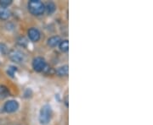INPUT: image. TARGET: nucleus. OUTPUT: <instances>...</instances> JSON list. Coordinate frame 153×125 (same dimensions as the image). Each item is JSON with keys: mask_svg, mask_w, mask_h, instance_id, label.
Masks as SVG:
<instances>
[{"mask_svg": "<svg viewBox=\"0 0 153 125\" xmlns=\"http://www.w3.org/2000/svg\"><path fill=\"white\" fill-rule=\"evenodd\" d=\"M17 70H18V69H17V68L16 66L11 65L8 68V69H7V74H8V75L10 76L11 78H14L16 73L17 72Z\"/></svg>", "mask_w": 153, "mask_h": 125, "instance_id": "ddd939ff", "label": "nucleus"}, {"mask_svg": "<svg viewBox=\"0 0 153 125\" xmlns=\"http://www.w3.org/2000/svg\"><path fill=\"white\" fill-rule=\"evenodd\" d=\"M47 64L44 58L42 57H37L33 60V69L36 72H43L46 69Z\"/></svg>", "mask_w": 153, "mask_h": 125, "instance_id": "7ed1b4c3", "label": "nucleus"}, {"mask_svg": "<svg viewBox=\"0 0 153 125\" xmlns=\"http://www.w3.org/2000/svg\"><path fill=\"white\" fill-rule=\"evenodd\" d=\"M44 6H45V11L49 15H52L55 11V10H56V6H55V4L53 2H49V3H48L46 5Z\"/></svg>", "mask_w": 153, "mask_h": 125, "instance_id": "9b49d317", "label": "nucleus"}, {"mask_svg": "<svg viewBox=\"0 0 153 125\" xmlns=\"http://www.w3.org/2000/svg\"><path fill=\"white\" fill-rule=\"evenodd\" d=\"M3 109L7 113H13L19 109V103L15 100H10L4 103Z\"/></svg>", "mask_w": 153, "mask_h": 125, "instance_id": "39448f33", "label": "nucleus"}, {"mask_svg": "<svg viewBox=\"0 0 153 125\" xmlns=\"http://www.w3.org/2000/svg\"><path fill=\"white\" fill-rule=\"evenodd\" d=\"M11 15L10 10L8 8L0 7V20H7Z\"/></svg>", "mask_w": 153, "mask_h": 125, "instance_id": "6e6552de", "label": "nucleus"}, {"mask_svg": "<svg viewBox=\"0 0 153 125\" xmlns=\"http://www.w3.org/2000/svg\"><path fill=\"white\" fill-rule=\"evenodd\" d=\"M10 96V91L5 86L0 85V100H3L4 98Z\"/></svg>", "mask_w": 153, "mask_h": 125, "instance_id": "9d476101", "label": "nucleus"}, {"mask_svg": "<svg viewBox=\"0 0 153 125\" xmlns=\"http://www.w3.org/2000/svg\"><path fill=\"white\" fill-rule=\"evenodd\" d=\"M8 53V48L6 47V45L3 43H0V53L2 54H6Z\"/></svg>", "mask_w": 153, "mask_h": 125, "instance_id": "2eb2a0df", "label": "nucleus"}, {"mask_svg": "<svg viewBox=\"0 0 153 125\" xmlns=\"http://www.w3.org/2000/svg\"><path fill=\"white\" fill-rule=\"evenodd\" d=\"M59 48H60V50L63 53H66L68 52L69 50V42L68 40H63L60 42V43L59 44Z\"/></svg>", "mask_w": 153, "mask_h": 125, "instance_id": "f8f14e48", "label": "nucleus"}, {"mask_svg": "<svg viewBox=\"0 0 153 125\" xmlns=\"http://www.w3.org/2000/svg\"><path fill=\"white\" fill-rule=\"evenodd\" d=\"M52 118V108L49 104L44 105L39 112V123L42 125H46Z\"/></svg>", "mask_w": 153, "mask_h": 125, "instance_id": "f03ea898", "label": "nucleus"}, {"mask_svg": "<svg viewBox=\"0 0 153 125\" xmlns=\"http://www.w3.org/2000/svg\"><path fill=\"white\" fill-rule=\"evenodd\" d=\"M27 35L29 39L32 42H38V41L40 40V38H41V33L38 31V29L35 27L30 28L28 30Z\"/></svg>", "mask_w": 153, "mask_h": 125, "instance_id": "423d86ee", "label": "nucleus"}, {"mask_svg": "<svg viewBox=\"0 0 153 125\" xmlns=\"http://www.w3.org/2000/svg\"><path fill=\"white\" fill-rule=\"evenodd\" d=\"M18 44L22 47H24L25 44H27V40L24 38V37H20L18 39Z\"/></svg>", "mask_w": 153, "mask_h": 125, "instance_id": "dca6fc26", "label": "nucleus"}, {"mask_svg": "<svg viewBox=\"0 0 153 125\" xmlns=\"http://www.w3.org/2000/svg\"><path fill=\"white\" fill-rule=\"evenodd\" d=\"M29 12L35 16L42 15L45 11V6L43 2L39 0H30L27 4Z\"/></svg>", "mask_w": 153, "mask_h": 125, "instance_id": "f257e3e1", "label": "nucleus"}, {"mask_svg": "<svg viewBox=\"0 0 153 125\" xmlns=\"http://www.w3.org/2000/svg\"><path fill=\"white\" fill-rule=\"evenodd\" d=\"M68 71H69L68 65H63L57 68V69L55 70V73L58 76L66 77L68 75Z\"/></svg>", "mask_w": 153, "mask_h": 125, "instance_id": "1a4fd4ad", "label": "nucleus"}, {"mask_svg": "<svg viewBox=\"0 0 153 125\" xmlns=\"http://www.w3.org/2000/svg\"><path fill=\"white\" fill-rule=\"evenodd\" d=\"M9 57L12 62L16 64H21L25 60V55L21 50L13 49L9 53Z\"/></svg>", "mask_w": 153, "mask_h": 125, "instance_id": "20e7f679", "label": "nucleus"}, {"mask_svg": "<svg viewBox=\"0 0 153 125\" xmlns=\"http://www.w3.org/2000/svg\"><path fill=\"white\" fill-rule=\"evenodd\" d=\"M62 40L60 38L59 36H54V37H49L48 39V41H47V43L49 45V47H51V48H55V47H57V46H59V44L60 43V42H61Z\"/></svg>", "mask_w": 153, "mask_h": 125, "instance_id": "0eeeda50", "label": "nucleus"}, {"mask_svg": "<svg viewBox=\"0 0 153 125\" xmlns=\"http://www.w3.org/2000/svg\"><path fill=\"white\" fill-rule=\"evenodd\" d=\"M13 1L12 0H0V7L7 8L12 4Z\"/></svg>", "mask_w": 153, "mask_h": 125, "instance_id": "4468645a", "label": "nucleus"}]
</instances>
